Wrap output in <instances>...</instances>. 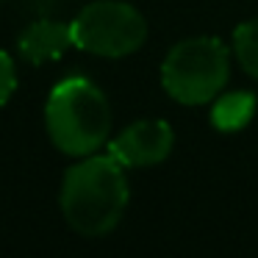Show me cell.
Masks as SVG:
<instances>
[{
	"label": "cell",
	"mask_w": 258,
	"mask_h": 258,
	"mask_svg": "<svg viewBox=\"0 0 258 258\" xmlns=\"http://www.w3.org/2000/svg\"><path fill=\"white\" fill-rule=\"evenodd\" d=\"M131 200L125 167L111 153L81 156L61 178L58 206L78 236H108L125 217Z\"/></svg>",
	"instance_id": "obj_1"
},
{
	"label": "cell",
	"mask_w": 258,
	"mask_h": 258,
	"mask_svg": "<svg viewBox=\"0 0 258 258\" xmlns=\"http://www.w3.org/2000/svg\"><path fill=\"white\" fill-rule=\"evenodd\" d=\"M175 147V131L167 119H136L114 139H108V153L125 169L156 167L169 158Z\"/></svg>",
	"instance_id": "obj_5"
},
{
	"label": "cell",
	"mask_w": 258,
	"mask_h": 258,
	"mask_svg": "<svg viewBox=\"0 0 258 258\" xmlns=\"http://www.w3.org/2000/svg\"><path fill=\"white\" fill-rule=\"evenodd\" d=\"M230 78V50L217 36H189L161 61V86L180 106H206Z\"/></svg>",
	"instance_id": "obj_3"
},
{
	"label": "cell",
	"mask_w": 258,
	"mask_h": 258,
	"mask_svg": "<svg viewBox=\"0 0 258 258\" xmlns=\"http://www.w3.org/2000/svg\"><path fill=\"white\" fill-rule=\"evenodd\" d=\"M233 56L250 78L258 81V17L244 20L233 31Z\"/></svg>",
	"instance_id": "obj_8"
},
{
	"label": "cell",
	"mask_w": 258,
	"mask_h": 258,
	"mask_svg": "<svg viewBox=\"0 0 258 258\" xmlns=\"http://www.w3.org/2000/svg\"><path fill=\"white\" fill-rule=\"evenodd\" d=\"M14 89H17V67H14V58L6 50H0V108L9 103Z\"/></svg>",
	"instance_id": "obj_9"
},
{
	"label": "cell",
	"mask_w": 258,
	"mask_h": 258,
	"mask_svg": "<svg viewBox=\"0 0 258 258\" xmlns=\"http://www.w3.org/2000/svg\"><path fill=\"white\" fill-rule=\"evenodd\" d=\"M255 106H258L255 95L247 89H236L228 92V95L219 92L211 106V125L219 134H236V131L250 125V119L255 117Z\"/></svg>",
	"instance_id": "obj_7"
},
{
	"label": "cell",
	"mask_w": 258,
	"mask_h": 258,
	"mask_svg": "<svg viewBox=\"0 0 258 258\" xmlns=\"http://www.w3.org/2000/svg\"><path fill=\"white\" fill-rule=\"evenodd\" d=\"M78 50L100 58H125L147 42V20L125 0H92L70 20Z\"/></svg>",
	"instance_id": "obj_4"
},
{
	"label": "cell",
	"mask_w": 258,
	"mask_h": 258,
	"mask_svg": "<svg viewBox=\"0 0 258 258\" xmlns=\"http://www.w3.org/2000/svg\"><path fill=\"white\" fill-rule=\"evenodd\" d=\"M45 128L53 147L64 156L81 158L97 153L111 136L108 97L86 75H70L47 95Z\"/></svg>",
	"instance_id": "obj_2"
},
{
	"label": "cell",
	"mask_w": 258,
	"mask_h": 258,
	"mask_svg": "<svg viewBox=\"0 0 258 258\" xmlns=\"http://www.w3.org/2000/svg\"><path fill=\"white\" fill-rule=\"evenodd\" d=\"M75 47L73 42V25L61 20L42 17L25 25L17 36V53L28 64H50L58 61L64 53Z\"/></svg>",
	"instance_id": "obj_6"
}]
</instances>
